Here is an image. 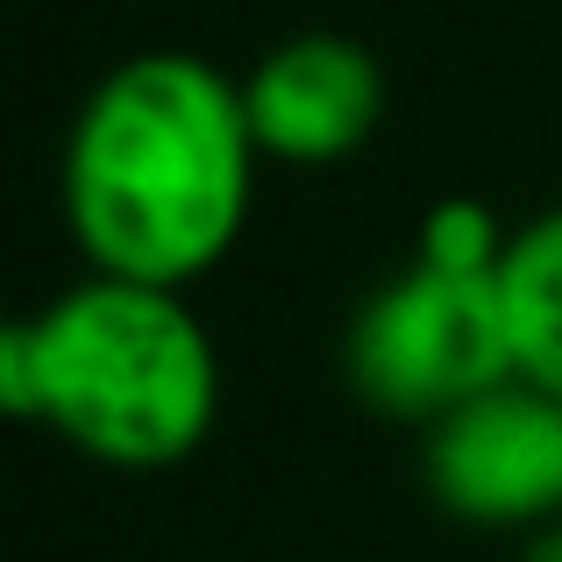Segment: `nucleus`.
<instances>
[{
    "label": "nucleus",
    "mask_w": 562,
    "mask_h": 562,
    "mask_svg": "<svg viewBox=\"0 0 562 562\" xmlns=\"http://www.w3.org/2000/svg\"><path fill=\"white\" fill-rule=\"evenodd\" d=\"M257 157L243 79L214 57H122L65 136L71 243L100 278L186 292L243 235Z\"/></svg>",
    "instance_id": "obj_1"
},
{
    "label": "nucleus",
    "mask_w": 562,
    "mask_h": 562,
    "mask_svg": "<svg viewBox=\"0 0 562 562\" xmlns=\"http://www.w3.org/2000/svg\"><path fill=\"white\" fill-rule=\"evenodd\" d=\"M0 398L108 470H171L221 420V357L186 292L93 271L0 328Z\"/></svg>",
    "instance_id": "obj_2"
},
{
    "label": "nucleus",
    "mask_w": 562,
    "mask_h": 562,
    "mask_svg": "<svg viewBox=\"0 0 562 562\" xmlns=\"http://www.w3.org/2000/svg\"><path fill=\"white\" fill-rule=\"evenodd\" d=\"M342 363L363 406L392 413V420H427V427L520 378L506 342L498 278L435 271L420 257L357 306Z\"/></svg>",
    "instance_id": "obj_3"
},
{
    "label": "nucleus",
    "mask_w": 562,
    "mask_h": 562,
    "mask_svg": "<svg viewBox=\"0 0 562 562\" xmlns=\"http://www.w3.org/2000/svg\"><path fill=\"white\" fill-rule=\"evenodd\" d=\"M427 492L470 527L562 520V398L513 378L427 427Z\"/></svg>",
    "instance_id": "obj_4"
},
{
    "label": "nucleus",
    "mask_w": 562,
    "mask_h": 562,
    "mask_svg": "<svg viewBox=\"0 0 562 562\" xmlns=\"http://www.w3.org/2000/svg\"><path fill=\"white\" fill-rule=\"evenodd\" d=\"M257 150L278 165H342L384 122V65L342 29H300L271 43L243 79Z\"/></svg>",
    "instance_id": "obj_5"
},
{
    "label": "nucleus",
    "mask_w": 562,
    "mask_h": 562,
    "mask_svg": "<svg viewBox=\"0 0 562 562\" xmlns=\"http://www.w3.org/2000/svg\"><path fill=\"white\" fill-rule=\"evenodd\" d=\"M498 306H506L513 371L562 398V206L520 221L498 263Z\"/></svg>",
    "instance_id": "obj_6"
},
{
    "label": "nucleus",
    "mask_w": 562,
    "mask_h": 562,
    "mask_svg": "<svg viewBox=\"0 0 562 562\" xmlns=\"http://www.w3.org/2000/svg\"><path fill=\"white\" fill-rule=\"evenodd\" d=\"M506 249H513V228L484 200H435V206H427V221H420V249H413V257L435 263V271L498 278Z\"/></svg>",
    "instance_id": "obj_7"
},
{
    "label": "nucleus",
    "mask_w": 562,
    "mask_h": 562,
    "mask_svg": "<svg viewBox=\"0 0 562 562\" xmlns=\"http://www.w3.org/2000/svg\"><path fill=\"white\" fill-rule=\"evenodd\" d=\"M520 562H562V520H549L535 541H527V555Z\"/></svg>",
    "instance_id": "obj_8"
}]
</instances>
